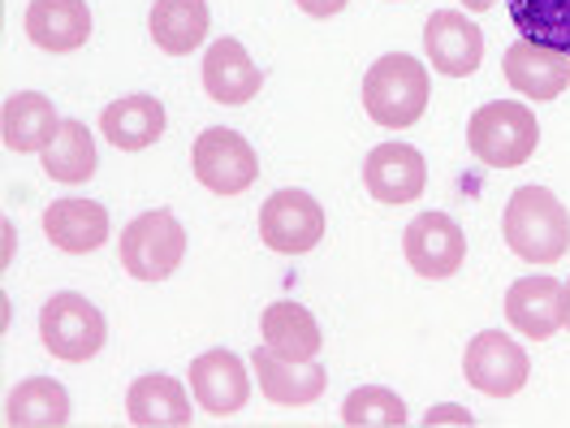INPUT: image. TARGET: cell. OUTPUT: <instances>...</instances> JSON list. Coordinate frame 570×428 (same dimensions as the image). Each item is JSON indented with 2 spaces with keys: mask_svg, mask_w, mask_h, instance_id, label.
Instances as JSON below:
<instances>
[{
  "mask_svg": "<svg viewBox=\"0 0 570 428\" xmlns=\"http://www.w3.org/2000/svg\"><path fill=\"white\" fill-rule=\"evenodd\" d=\"M43 234L48 243L70 255H91L108 243V213L96 200H57L43 213Z\"/></svg>",
  "mask_w": 570,
  "mask_h": 428,
  "instance_id": "obj_19",
  "label": "cell"
},
{
  "mask_svg": "<svg viewBox=\"0 0 570 428\" xmlns=\"http://www.w3.org/2000/svg\"><path fill=\"white\" fill-rule=\"evenodd\" d=\"M43 156V174L52 182H66V186H78V182L96 178V139L82 121H61L52 143L39 152Z\"/></svg>",
  "mask_w": 570,
  "mask_h": 428,
  "instance_id": "obj_25",
  "label": "cell"
},
{
  "mask_svg": "<svg viewBox=\"0 0 570 428\" xmlns=\"http://www.w3.org/2000/svg\"><path fill=\"white\" fill-rule=\"evenodd\" d=\"M126 420L139 428H190V420H195L190 393L181 381L165 377V372L139 377L126 393Z\"/></svg>",
  "mask_w": 570,
  "mask_h": 428,
  "instance_id": "obj_18",
  "label": "cell"
},
{
  "mask_svg": "<svg viewBox=\"0 0 570 428\" xmlns=\"http://www.w3.org/2000/svg\"><path fill=\"white\" fill-rule=\"evenodd\" d=\"M501 70L505 82L523 96V100H558L570 87V57L553 52V48H540L532 39H514L501 57Z\"/></svg>",
  "mask_w": 570,
  "mask_h": 428,
  "instance_id": "obj_12",
  "label": "cell"
},
{
  "mask_svg": "<svg viewBox=\"0 0 570 428\" xmlns=\"http://www.w3.org/2000/svg\"><path fill=\"white\" fill-rule=\"evenodd\" d=\"M535 143H540L535 113L528 105H514V100L480 105L471 113V121H466V147L489 169H519V165H528Z\"/></svg>",
  "mask_w": 570,
  "mask_h": 428,
  "instance_id": "obj_3",
  "label": "cell"
},
{
  "mask_svg": "<svg viewBox=\"0 0 570 428\" xmlns=\"http://www.w3.org/2000/svg\"><path fill=\"white\" fill-rule=\"evenodd\" d=\"M27 36L43 52H78L91 39V9L87 0H31Z\"/></svg>",
  "mask_w": 570,
  "mask_h": 428,
  "instance_id": "obj_17",
  "label": "cell"
},
{
  "mask_svg": "<svg viewBox=\"0 0 570 428\" xmlns=\"http://www.w3.org/2000/svg\"><path fill=\"white\" fill-rule=\"evenodd\" d=\"M424 425L432 428V425H475V416H471V411H466V407H432V411H428L424 416Z\"/></svg>",
  "mask_w": 570,
  "mask_h": 428,
  "instance_id": "obj_28",
  "label": "cell"
},
{
  "mask_svg": "<svg viewBox=\"0 0 570 428\" xmlns=\"http://www.w3.org/2000/svg\"><path fill=\"white\" fill-rule=\"evenodd\" d=\"M259 87H264V70H255V61L238 39L220 36L204 52V91L216 105H250Z\"/></svg>",
  "mask_w": 570,
  "mask_h": 428,
  "instance_id": "obj_15",
  "label": "cell"
},
{
  "mask_svg": "<svg viewBox=\"0 0 570 428\" xmlns=\"http://www.w3.org/2000/svg\"><path fill=\"white\" fill-rule=\"evenodd\" d=\"M463 372L480 393H489V398H514V393L528 386V377H532V359H528V351L514 338H505L501 329H484V333H475L466 342Z\"/></svg>",
  "mask_w": 570,
  "mask_h": 428,
  "instance_id": "obj_7",
  "label": "cell"
},
{
  "mask_svg": "<svg viewBox=\"0 0 570 428\" xmlns=\"http://www.w3.org/2000/svg\"><path fill=\"white\" fill-rule=\"evenodd\" d=\"M562 324L570 329V282L562 285Z\"/></svg>",
  "mask_w": 570,
  "mask_h": 428,
  "instance_id": "obj_31",
  "label": "cell"
},
{
  "mask_svg": "<svg viewBox=\"0 0 570 428\" xmlns=\"http://www.w3.org/2000/svg\"><path fill=\"white\" fill-rule=\"evenodd\" d=\"M117 260L135 282H165L178 273V264L186 260V230L174 213L151 208V213L135 216L121 230L117 243Z\"/></svg>",
  "mask_w": 570,
  "mask_h": 428,
  "instance_id": "obj_4",
  "label": "cell"
},
{
  "mask_svg": "<svg viewBox=\"0 0 570 428\" xmlns=\"http://www.w3.org/2000/svg\"><path fill=\"white\" fill-rule=\"evenodd\" d=\"M39 338L48 356L66 359V363H87L100 356L108 338L105 312L87 303L82 294H52L39 312Z\"/></svg>",
  "mask_w": 570,
  "mask_h": 428,
  "instance_id": "obj_5",
  "label": "cell"
},
{
  "mask_svg": "<svg viewBox=\"0 0 570 428\" xmlns=\"http://www.w3.org/2000/svg\"><path fill=\"white\" fill-rule=\"evenodd\" d=\"M4 425L9 428H61L70 425V393L61 390V381L31 377L4 402Z\"/></svg>",
  "mask_w": 570,
  "mask_h": 428,
  "instance_id": "obj_24",
  "label": "cell"
},
{
  "mask_svg": "<svg viewBox=\"0 0 570 428\" xmlns=\"http://www.w3.org/2000/svg\"><path fill=\"white\" fill-rule=\"evenodd\" d=\"M190 390L208 416H234L250 398L247 363L234 351H204L199 359H190Z\"/></svg>",
  "mask_w": 570,
  "mask_h": 428,
  "instance_id": "obj_13",
  "label": "cell"
},
{
  "mask_svg": "<svg viewBox=\"0 0 570 428\" xmlns=\"http://www.w3.org/2000/svg\"><path fill=\"white\" fill-rule=\"evenodd\" d=\"M342 425L351 428H402L406 425V402L397 398L393 390H385V386H363V390H355L346 402H342Z\"/></svg>",
  "mask_w": 570,
  "mask_h": 428,
  "instance_id": "obj_27",
  "label": "cell"
},
{
  "mask_svg": "<svg viewBox=\"0 0 570 428\" xmlns=\"http://www.w3.org/2000/svg\"><path fill=\"white\" fill-rule=\"evenodd\" d=\"M424 48L432 70L445 78H471L484 61V31L459 9H436L424 27Z\"/></svg>",
  "mask_w": 570,
  "mask_h": 428,
  "instance_id": "obj_11",
  "label": "cell"
},
{
  "mask_svg": "<svg viewBox=\"0 0 570 428\" xmlns=\"http://www.w3.org/2000/svg\"><path fill=\"white\" fill-rule=\"evenodd\" d=\"M169 117H165V105L156 96H126V100H112V105L100 113V130L112 147L121 152H142L165 135Z\"/></svg>",
  "mask_w": 570,
  "mask_h": 428,
  "instance_id": "obj_21",
  "label": "cell"
},
{
  "mask_svg": "<svg viewBox=\"0 0 570 428\" xmlns=\"http://www.w3.org/2000/svg\"><path fill=\"white\" fill-rule=\"evenodd\" d=\"M463 4L471 9V13H489V9L498 4V0H463Z\"/></svg>",
  "mask_w": 570,
  "mask_h": 428,
  "instance_id": "obj_30",
  "label": "cell"
},
{
  "mask_svg": "<svg viewBox=\"0 0 570 428\" xmlns=\"http://www.w3.org/2000/svg\"><path fill=\"white\" fill-rule=\"evenodd\" d=\"M294 4H298L307 18H333V13H342L351 0H294Z\"/></svg>",
  "mask_w": 570,
  "mask_h": 428,
  "instance_id": "obj_29",
  "label": "cell"
},
{
  "mask_svg": "<svg viewBox=\"0 0 570 428\" xmlns=\"http://www.w3.org/2000/svg\"><path fill=\"white\" fill-rule=\"evenodd\" d=\"M501 234L528 264H558L570 247V216L544 186H519L501 213Z\"/></svg>",
  "mask_w": 570,
  "mask_h": 428,
  "instance_id": "obj_1",
  "label": "cell"
},
{
  "mask_svg": "<svg viewBox=\"0 0 570 428\" xmlns=\"http://www.w3.org/2000/svg\"><path fill=\"white\" fill-rule=\"evenodd\" d=\"M208 22H213V13L204 0H156L151 18H147L156 48L169 57H190L208 39Z\"/></svg>",
  "mask_w": 570,
  "mask_h": 428,
  "instance_id": "obj_23",
  "label": "cell"
},
{
  "mask_svg": "<svg viewBox=\"0 0 570 428\" xmlns=\"http://www.w3.org/2000/svg\"><path fill=\"white\" fill-rule=\"evenodd\" d=\"M402 251H406V264L428 282L454 278L466 260L463 225L445 213H420L402 234Z\"/></svg>",
  "mask_w": 570,
  "mask_h": 428,
  "instance_id": "obj_9",
  "label": "cell"
},
{
  "mask_svg": "<svg viewBox=\"0 0 570 428\" xmlns=\"http://www.w3.org/2000/svg\"><path fill=\"white\" fill-rule=\"evenodd\" d=\"M259 338H264V347H268L273 356H282V359H316L324 347L316 317H312L303 303H294V299H282V303H273V308L264 312Z\"/></svg>",
  "mask_w": 570,
  "mask_h": 428,
  "instance_id": "obj_22",
  "label": "cell"
},
{
  "mask_svg": "<svg viewBox=\"0 0 570 428\" xmlns=\"http://www.w3.org/2000/svg\"><path fill=\"white\" fill-rule=\"evenodd\" d=\"M363 186L376 204H415L428 186L424 156L411 143H381L363 160Z\"/></svg>",
  "mask_w": 570,
  "mask_h": 428,
  "instance_id": "obj_10",
  "label": "cell"
},
{
  "mask_svg": "<svg viewBox=\"0 0 570 428\" xmlns=\"http://www.w3.org/2000/svg\"><path fill=\"white\" fill-rule=\"evenodd\" d=\"M259 239L277 255H307L324 239V208L307 191H273L259 208Z\"/></svg>",
  "mask_w": 570,
  "mask_h": 428,
  "instance_id": "obj_8",
  "label": "cell"
},
{
  "mask_svg": "<svg viewBox=\"0 0 570 428\" xmlns=\"http://www.w3.org/2000/svg\"><path fill=\"white\" fill-rule=\"evenodd\" d=\"M428 70L406 52H390L363 74V108L385 130L415 126L428 108Z\"/></svg>",
  "mask_w": 570,
  "mask_h": 428,
  "instance_id": "obj_2",
  "label": "cell"
},
{
  "mask_svg": "<svg viewBox=\"0 0 570 428\" xmlns=\"http://www.w3.org/2000/svg\"><path fill=\"white\" fill-rule=\"evenodd\" d=\"M519 39L570 57V0H505Z\"/></svg>",
  "mask_w": 570,
  "mask_h": 428,
  "instance_id": "obj_26",
  "label": "cell"
},
{
  "mask_svg": "<svg viewBox=\"0 0 570 428\" xmlns=\"http://www.w3.org/2000/svg\"><path fill=\"white\" fill-rule=\"evenodd\" d=\"M250 363H255V377H259V393L277 407H307L328 386V377H324L316 359H282L268 347H255Z\"/></svg>",
  "mask_w": 570,
  "mask_h": 428,
  "instance_id": "obj_14",
  "label": "cell"
},
{
  "mask_svg": "<svg viewBox=\"0 0 570 428\" xmlns=\"http://www.w3.org/2000/svg\"><path fill=\"white\" fill-rule=\"evenodd\" d=\"M505 321L532 342H549L562 329V282L553 278L514 282L505 290Z\"/></svg>",
  "mask_w": 570,
  "mask_h": 428,
  "instance_id": "obj_16",
  "label": "cell"
},
{
  "mask_svg": "<svg viewBox=\"0 0 570 428\" xmlns=\"http://www.w3.org/2000/svg\"><path fill=\"white\" fill-rule=\"evenodd\" d=\"M190 169L213 195H243L259 178V156L238 130L213 126L190 147Z\"/></svg>",
  "mask_w": 570,
  "mask_h": 428,
  "instance_id": "obj_6",
  "label": "cell"
},
{
  "mask_svg": "<svg viewBox=\"0 0 570 428\" xmlns=\"http://www.w3.org/2000/svg\"><path fill=\"white\" fill-rule=\"evenodd\" d=\"M57 126H61L57 108L39 91H18L0 108V139H4L9 152H22V156L27 152H43L52 143V135H57Z\"/></svg>",
  "mask_w": 570,
  "mask_h": 428,
  "instance_id": "obj_20",
  "label": "cell"
}]
</instances>
